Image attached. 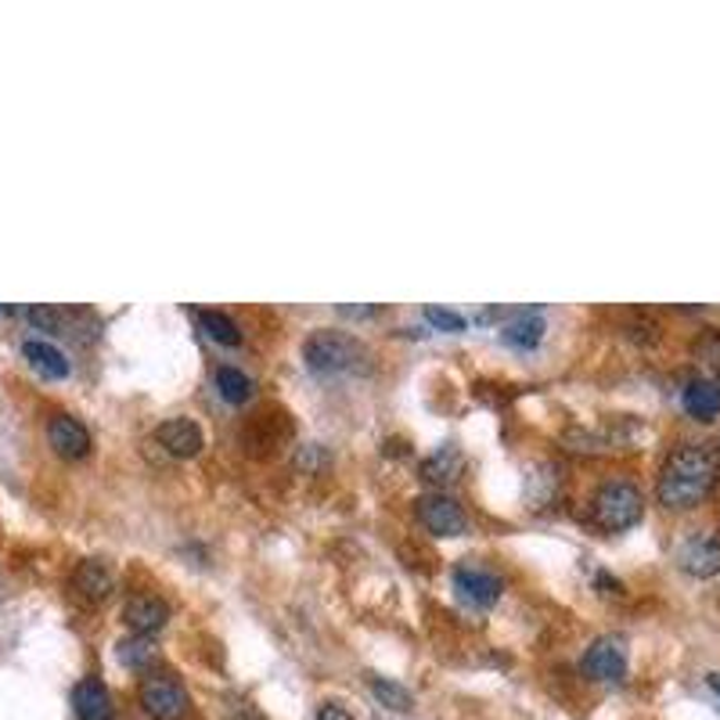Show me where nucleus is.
I'll return each instance as SVG.
<instances>
[{"label":"nucleus","instance_id":"23","mask_svg":"<svg viewBox=\"0 0 720 720\" xmlns=\"http://www.w3.org/2000/svg\"><path fill=\"white\" fill-rule=\"evenodd\" d=\"M425 321L432 328H440V332H465V317L457 310H447V306H425Z\"/></svg>","mask_w":720,"mask_h":720},{"label":"nucleus","instance_id":"22","mask_svg":"<svg viewBox=\"0 0 720 720\" xmlns=\"http://www.w3.org/2000/svg\"><path fill=\"white\" fill-rule=\"evenodd\" d=\"M22 314H26V321L37 325L40 332H62L65 317H69L65 310H58V306H26Z\"/></svg>","mask_w":720,"mask_h":720},{"label":"nucleus","instance_id":"15","mask_svg":"<svg viewBox=\"0 0 720 720\" xmlns=\"http://www.w3.org/2000/svg\"><path fill=\"white\" fill-rule=\"evenodd\" d=\"M681 404H684V411H688L692 418L713 422L720 415V382H713V379H692L688 386H684Z\"/></svg>","mask_w":720,"mask_h":720},{"label":"nucleus","instance_id":"9","mask_svg":"<svg viewBox=\"0 0 720 720\" xmlns=\"http://www.w3.org/2000/svg\"><path fill=\"white\" fill-rule=\"evenodd\" d=\"M47 443L54 447V454H62L65 462H80L90 454V432L87 425L73 415H54L47 422Z\"/></svg>","mask_w":720,"mask_h":720},{"label":"nucleus","instance_id":"10","mask_svg":"<svg viewBox=\"0 0 720 720\" xmlns=\"http://www.w3.org/2000/svg\"><path fill=\"white\" fill-rule=\"evenodd\" d=\"M170 620V606L159 595H134L123 606V623L134 634H159Z\"/></svg>","mask_w":720,"mask_h":720},{"label":"nucleus","instance_id":"4","mask_svg":"<svg viewBox=\"0 0 720 720\" xmlns=\"http://www.w3.org/2000/svg\"><path fill=\"white\" fill-rule=\"evenodd\" d=\"M141 710L151 720H184L192 710V699H187V688L170 674H151L141 681L137 688Z\"/></svg>","mask_w":720,"mask_h":720},{"label":"nucleus","instance_id":"13","mask_svg":"<svg viewBox=\"0 0 720 720\" xmlns=\"http://www.w3.org/2000/svg\"><path fill=\"white\" fill-rule=\"evenodd\" d=\"M73 710H76L80 720H112L115 717L112 695L98 678H87V681L76 684L73 688Z\"/></svg>","mask_w":720,"mask_h":720},{"label":"nucleus","instance_id":"12","mask_svg":"<svg viewBox=\"0 0 720 720\" xmlns=\"http://www.w3.org/2000/svg\"><path fill=\"white\" fill-rule=\"evenodd\" d=\"M73 587L80 598L87 601H105L115 591V573L109 570V562L101 559H84L73 570Z\"/></svg>","mask_w":720,"mask_h":720},{"label":"nucleus","instance_id":"2","mask_svg":"<svg viewBox=\"0 0 720 720\" xmlns=\"http://www.w3.org/2000/svg\"><path fill=\"white\" fill-rule=\"evenodd\" d=\"M303 361L306 368L317 375H350V371H368L371 357L364 350V342H357L346 332H335V328H321V332L306 335L303 342Z\"/></svg>","mask_w":720,"mask_h":720},{"label":"nucleus","instance_id":"27","mask_svg":"<svg viewBox=\"0 0 720 720\" xmlns=\"http://www.w3.org/2000/svg\"><path fill=\"white\" fill-rule=\"evenodd\" d=\"M706 684H710V688L720 695V674H710V678H706Z\"/></svg>","mask_w":720,"mask_h":720},{"label":"nucleus","instance_id":"1","mask_svg":"<svg viewBox=\"0 0 720 720\" xmlns=\"http://www.w3.org/2000/svg\"><path fill=\"white\" fill-rule=\"evenodd\" d=\"M720 476V457L710 443H684L667 457L663 472L656 483V498L663 509H695L699 501L710 498Z\"/></svg>","mask_w":720,"mask_h":720},{"label":"nucleus","instance_id":"24","mask_svg":"<svg viewBox=\"0 0 720 720\" xmlns=\"http://www.w3.org/2000/svg\"><path fill=\"white\" fill-rule=\"evenodd\" d=\"M317 720H353V713L342 703H321L317 706Z\"/></svg>","mask_w":720,"mask_h":720},{"label":"nucleus","instance_id":"11","mask_svg":"<svg viewBox=\"0 0 720 720\" xmlns=\"http://www.w3.org/2000/svg\"><path fill=\"white\" fill-rule=\"evenodd\" d=\"M156 440H159V447H167L173 457H195L206 447V436H203V429H198L192 418L162 422L159 429H156Z\"/></svg>","mask_w":720,"mask_h":720},{"label":"nucleus","instance_id":"18","mask_svg":"<svg viewBox=\"0 0 720 720\" xmlns=\"http://www.w3.org/2000/svg\"><path fill=\"white\" fill-rule=\"evenodd\" d=\"M195 321H198V328H203V332L212 342H220V346H239V342H242L239 325H234L228 314H220V310H195Z\"/></svg>","mask_w":720,"mask_h":720},{"label":"nucleus","instance_id":"16","mask_svg":"<svg viewBox=\"0 0 720 720\" xmlns=\"http://www.w3.org/2000/svg\"><path fill=\"white\" fill-rule=\"evenodd\" d=\"M462 465L465 462L454 447H440V451L422 465V479L432 483V487H447V483H454L457 476H462Z\"/></svg>","mask_w":720,"mask_h":720},{"label":"nucleus","instance_id":"14","mask_svg":"<svg viewBox=\"0 0 720 720\" xmlns=\"http://www.w3.org/2000/svg\"><path fill=\"white\" fill-rule=\"evenodd\" d=\"M22 357L29 361V368L37 371V375H44V379H51V382H58V379H69V361H65V353L58 350V346H51V342H44V339H26L22 342Z\"/></svg>","mask_w":720,"mask_h":720},{"label":"nucleus","instance_id":"26","mask_svg":"<svg viewBox=\"0 0 720 720\" xmlns=\"http://www.w3.org/2000/svg\"><path fill=\"white\" fill-rule=\"evenodd\" d=\"M231 720H264V717H259L256 710H249V706H245V710H239Z\"/></svg>","mask_w":720,"mask_h":720},{"label":"nucleus","instance_id":"25","mask_svg":"<svg viewBox=\"0 0 720 720\" xmlns=\"http://www.w3.org/2000/svg\"><path fill=\"white\" fill-rule=\"evenodd\" d=\"M339 314H346V317H371L375 306H339Z\"/></svg>","mask_w":720,"mask_h":720},{"label":"nucleus","instance_id":"21","mask_svg":"<svg viewBox=\"0 0 720 720\" xmlns=\"http://www.w3.org/2000/svg\"><path fill=\"white\" fill-rule=\"evenodd\" d=\"M371 695L386 706V710H396V713H404L415 706V695H411L404 684H396L389 678H371Z\"/></svg>","mask_w":720,"mask_h":720},{"label":"nucleus","instance_id":"17","mask_svg":"<svg viewBox=\"0 0 720 720\" xmlns=\"http://www.w3.org/2000/svg\"><path fill=\"white\" fill-rule=\"evenodd\" d=\"M501 335H504V342H509V346H515V350H534L537 342L545 339V317H540V310L518 314Z\"/></svg>","mask_w":720,"mask_h":720},{"label":"nucleus","instance_id":"8","mask_svg":"<svg viewBox=\"0 0 720 720\" xmlns=\"http://www.w3.org/2000/svg\"><path fill=\"white\" fill-rule=\"evenodd\" d=\"M678 565L688 576L710 581V576L720 573V537L717 534H692L678 548Z\"/></svg>","mask_w":720,"mask_h":720},{"label":"nucleus","instance_id":"7","mask_svg":"<svg viewBox=\"0 0 720 720\" xmlns=\"http://www.w3.org/2000/svg\"><path fill=\"white\" fill-rule=\"evenodd\" d=\"M454 591L462 595L468 606L490 609V606H498L504 584H501L498 573L483 570V565H457L454 570Z\"/></svg>","mask_w":720,"mask_h":720},{"label":"nucleus","instance_id":"5","mask_svg":"<svg viewBox=\"0 0 720 720\" xmlns=\"http://www.w3.org/2000/svg\"><path fill=\"white\" fill-rule=\"evenodd\" d=\"M415 515L418 523L429 529L432 537H465L468 534V515L462 512V504L447 493H422L415 501Z\"/></svg>","mask_w":720,"mask_h":720},{"label":"nucleus","instance_id":"6","mask_svg":"<svg viewBox=\"0 0 720 720\" xmlns=\"http://www.w3.org/2000/svg\"><path fill=\"white\" fill-rule=\"evenodd\" d=\"M581 670L591 681H609L617 684L627 678V645H623V637H598V642H591V648L584 652V663Z\"/></svg>","mask_w":720,"mask_h":720},{"label":"nucleus","instance_id":"19","mask_svg":"<svg viewBox=\"0 0 720 720\" xmlns=\"http://www.w3.org/2000/svg\"><path fill=\"white\" fill-rule=\"evenodd\" d=\"M115 656H120V663L130 667V670H148L151 663H156V642H151L148 634H134L126 637V642L115 645Z\"/></svg>","mask_w":720,"mask_h":720},{"label":"nucleus","instance_id":"20","mask_svg":"<svg viewBox=\"0 0 720 720\" xmlns=\"http://www.w3.org/2000/svg\"><path fill=\"white\" fill-rule=\"evenodd\" d=\"M217 389L220 396L228 400V404H245V400L253 396V379L239 368H231V364H223V368H217Z\"/></svg>","mask_w":720,"mask_h":720},{"label":"nucleus","instance_id":"3","mask_svg":"<svg viewBox=\"0 0 720 720\" xmlns=\"http://www.w3.org/2000/svg\"><path fill=\"white\" fill-rule=\"evenodd\" d=\"M642 515H645V498H642V490L627 479L601 483L595 501H591L595 526L606 529V534H623V529L642 523Z\"/></svg>","mask_w":720,"mask_h":720}]
</instances>
